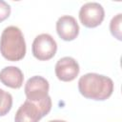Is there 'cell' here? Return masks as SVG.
<instances>
[{
	"label": "cell",
	"instance_id": "6da1fadb",
	"mask_svg": "<svg viewBox=\"0 0 122 122\" xmlns=\"http://www.w3.org/2000/svg\"><path fill=\"white\" fill-rule=\"evenodd\" d=\"M78 90L85 98L104 101L112 94L113 81L108 76L89 72L79 78Z\"/></svg>",
	"mask_w": 122,
	"mask_h": 122
},
{
	"label": "cell",
	"instance_id": "7a4b0ae2",
	"mask_svg": "<svg viewBox=\"0 0 122 122\" xmlns=\"http://www.w3.org/2000/svg\"><path fill=\"white\" fill-rule=\"evenodd\" d=\"M26 42L21 30L15 26L4 29L0 37V52L9 61H19L26 54Z\"/></svg>",
	"mask_w": 122,
	"mask_h": 122
},
{
	"label": "cell",
	"instance_id": "3957f363",
	"mask_svg": "<svg viewBox=\"0 0 122 122\" xmlns=\"http://www.w3.org/2000/svg\"><path fill=\"white\" fill-rule=\"evenodd\" d=\"M51 110V99L48 96L41 102H32L28 99L17 110L14 122H38Z\"/></svg>",
	"mask_w": 122,
	"mask_h": 122
},
{
	"label": "cell",
	"instance_id": "277c9868",
	"mask_svg": "<svg viewBox=\"0 0 122 122\" xmlns=\"http://www.w3.org/2000/svg\"><path fill=\"white\" fill-rule=\"evenodd\" d=\"M57 51L56 41L49 33H41L37 35L31 46L33 56L40 61H48L51 59Z\"/></svg>",
	"mask_w": 122,
	"mask_h": 122
},
{
	"label": "cell",
	"instance_id": "5b68a950",
	"mask_svg": "<svg viewBox=\"0 0 122 122\" xmlns=\"http://www.w3.org/2000/svg\"><path fill=\"white\" fill-rule=\"evenodd\" d=\"M105 17V10L102 5L96 2L84 4L79 10V20L86 28L92 29L99 26Z\"/></svg>",
	"mask_w": 122,
	"mask_h": 122
},
{
	"label": "cell",
	"instance_id": "8992f818",
	"mask_svg": "<svg viewBox=\"0 0 122 122\" xmlns=\"http://www.w3.org/2000/svg\"><path fill=\"white\" fill-rule=\"evenodd\" d=\"M50 84L46 78L40 75H34L28 79L25 84L24 92L28 100L32 102H41L49 96Z\"/></svg>",
	"mask_w": 122,
	"mask_h": 122
},
{
	"label": "cell",
	"instance_id": "52a82bcc",
	"mask_svg": "<svg viewBox=\"0 0 122 122\" xmlns=\"http://www.w3.org/2000/svg\"><path fill=\"white\" fill-rule=\"evenodd\" d=\"M54 71L56 77L60 81L71 82L74 80L79 74L80 68L79 64L74 58L71 56H65L56 62Z\"/></svg>",
	"mask_w": 122,
	"mask_h": 122
},
{
	"label": "cell",
	"instance_id": "ba28073f",
	"mask_svg": "<svg viewBox=\"0 0 122 122\" xmlns=\"http://www.w3.org/2000/svg\"><path fill=\"white\" fill-rule=\"evenodd\" d=\"M56 32L64 41H72L79 34V26L76 19L71 15H63L56 22Z\"/></svg>",
	"mask_w": 122,
	"mask_h": 122
},
{
	"label": "cell",
	"instance_id": "9c48e42d",
	"mask_svg": "<svg viewBox=\"0 0 122 122\" xmlns=\"http://www.w3.org/2000/svg\"><path fill=\"white\" fill-rule=\"evenodd\" d=\"M0 81L11 89H20L23 85L24 74L18 67L8 66L0 71Z\"/></svg>",
	"mask_w": 122,
	"mask_h": 122
},
{
	"label": "cell",
	"instance_id": "30bf717a",
	"mask_svg": "<svg viewBox=\"0 0 122 122\" xmlns=\"http://www.w3.org/2000/svg\"><path fill=\"white\" fill-rule=\"evenodd\" d=\"M12 107V96L10 92L0 89V116L10 112Z\"/></svg>",
	"mask_w": 122,
	"mask_h": 122
},
{
	"label": "cell",
	"instance_id": "8fae6325",
	"mask_svg": "<svg viewBox=\"0 0 122 122\" xmlns=\"http://www.w3.org/2000/svg\"><path fill=\"white\" fill-rule=\"evenodd\" d=\"M121 22H122V14L118 13L115 16H113L110 22V30L113 37H115L117 40H122V34H121Z\"/></svg>",
	"mask_w": 122,
	"mask_h": 122
},
{
	"label": "cell",
	"instance_id": "7c38bea8",
	"mask_svg": "<svg viewBox=\"0 0 122 122\" xmlns=\"http://www.w3.org/2000/svg\"><path fill=\"white\" fill-rule=\"evenodd\" d=\"M10 6L7 2L0 0V23L9 18V16L10 15Z\"/></svg>",
	"mask_w": 122,
	"mask_h": 122
},
{
	"label": "cell",
	"instance_id": "4fadbf2b",
	"mask_svg": "<svg viewBox=\"0 0 122 122\" xmlns=\"http://www.w3.org/2000/svg\"><path fill=\"white\" fill-rule=\"evenodd\" d=\"M48 122H67V121H65V120H58V119H56V120H50V121H48Z\"/></svg>",
	"mask_w": 122,
	"mask_h": 122
}]
</instances>
